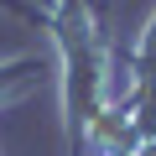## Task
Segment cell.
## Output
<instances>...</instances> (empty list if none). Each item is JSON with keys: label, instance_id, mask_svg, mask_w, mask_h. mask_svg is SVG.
Listing matches in <instances>:
<instances>
[{"label": "cell", "instance_id": "obj_1", "mask_svg": "<svg viewBox=\"0 0 156 156\" xmlns=\"http://www.w3.org/2000/svg\"><path fill=\"white\" fill-rule=\"evenodd\" d=\"M52 47H57V78H62V130L68 156L83 151L89 125L109 104V21L99 0H57L47 16Z\"/></svg>", "mask_w": 156, "mask_h": 156}, {"label": "cell", "instance_id": "obj_2", "mask_svg": "<svg viewBox=\"0 0 156 156\" xmlns=\"http://www.w3.org/2000/svg\"><path fill=\"white\" fill-rule=\"evenodd\" d=\"M31 73H37V57H16V62H0V104L16 99L26 83H31Z\"/></svg>", "mask_w": 156, "mask_h": 156}]
</instances>
